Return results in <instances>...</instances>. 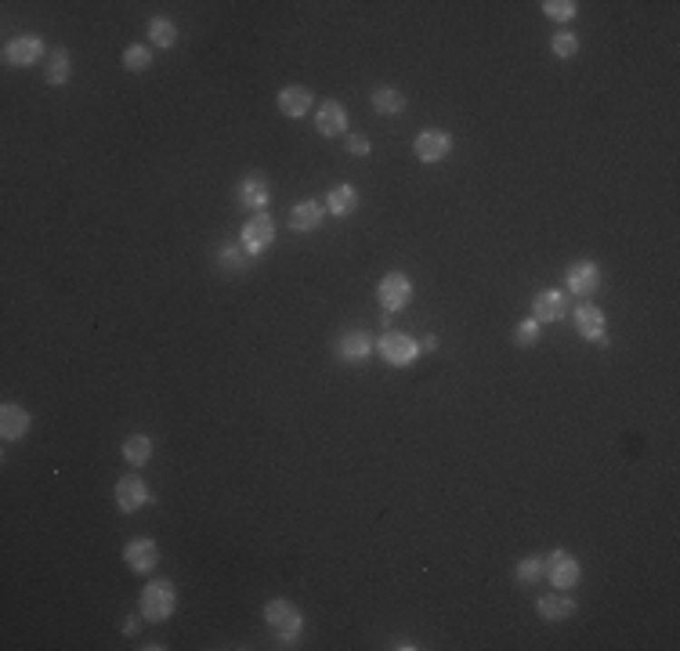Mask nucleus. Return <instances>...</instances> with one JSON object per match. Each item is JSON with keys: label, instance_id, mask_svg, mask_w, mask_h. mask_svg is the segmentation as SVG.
<instances>
[{"label": "nucleus", "instance_id": "1", "mask_svg": "<svg viewBox=\"0 0 680 651\" xmlns=\"http://www.w3.org/2000/svg\"><path fill=\"white\" fill-rule=\"evenodd\" d=\"M265 623H268V630L276 634V641H279L283 648H294L297 637H301V630H305L301 608H297L294 601H283V598H276V601L265 605Z\"/></svg>", "mask_w": 680, "mask_h": 651}, {"label": "nucleus", "instance_id": "2", "mask_svg": "<svg viewBox=\"0 0 680 651\" xmlns=\"http://www.w3.org/2000/svg\"><path fill=\"white\" fill-rule=\"evenodd\" d=\"M138 608H141V616H145L149 623H167V619L174 616V608H178V590H174V583H170V579L149 583V587L141 590V598H138Z\"/></svg>", "mask_w": 680, "mask_h": 651}, {"label": "nucleus", "instance_id": "3", "mask_svg": "<svg viewBox=\"0 0 680 651\" xmlns=\"http://www.w3.org/2000/svg\"><path fill=\"white\" fill-rule=\"evenodd\" d=\"M376 355H380L387 365L405 369V365H413L423 351H420V344H416L409 333H394V329H387V333L376 340Z\"/></svg>", "mask_w": 680, "mask_h": 651}, {"label": "nucleus", "instance_id": "4", "mask_svg": "<svg viewBox=\"0 0 680 651\" xmlns=\"http://www.w3.org/2000/svg\"><path fill=\"white\" fill-rule=\"evenodd\" d=\"M543 579L550 587H558V590H576L579 579H583V568H579V561L568 550H550L543 558Z\"/></svg>", "mask_w": 680, "mask_h": 651}, {"label": "nucleus", "instance_id": "5", "mask_svg": "<svg viewBox=\"0 0 680 651\" xmlns=\"http://www.w3.org/2000/svg\"><path fill=\"white\" fill-rule=\"evenodd\" d=\"M376 301L387 316L394 312H405L409 301H413V279L405 272H387L380 283H376Z\"/></svg>", "mask_w": 680, "mask_h": 651}, {"label": "nucleus", "instance_id": "6", "mask_svg": "<svg viewBox=\"0 0 680 651\" xmlns=\"http://www.w3.org/2000/svg\"><path fill=\"white\" fill-rule=\"evenodd\" d=\"M276 243V218L272 214H250V221L243 225V232H239V247L250 254V257H261L268 247Z\"/></svg>", "mask_w": 680, "mask_h": 651}, {"label": "nucleus", "instance_id": "7", "mask_svg": "<svg viewBox=\"0 0 680 651\" xmlns=\"http://www.w3.org/2000/svg\"><path fill=\"white\" fill-rule=\"evenodd\" d=\"M44 54H47V47H44V40H40L36 33H18V36H11V40L4 44V62H7L11 69H29V65H36Z\"/></svg>", "mask_w": 680, "mask_h": 651}, {"label": "nucleus", "instance_id": "8", "mask_svg": "<svg viewBox=\"0 0 680 651\" xmlns=\"http://www.w3.org/2000/svg\"><path fill=\"white\" fill-rule=\"evenodd\" d=\"M572 326H576V333H579L583 340H590V344H597V347H608V333H605L608 319H605V312H601L594 301H579V305H576Z\"/></svg>", "mask_w": 680, "mask_h": 651}, {"label": "nucleus", "instance_id": "9", "mask_svg": "<svg viewBox=\"0 0 680 651\" xmlns=\"http://www.w3.org/2000/svg\"><path fill=\"white\" fill-rule=\"evenodd\" d=\"M452 145H456V138H452L449 131H442V127H427V131L416 134L413 152H416L420 163H442V160H449Z\"/></svg>", "mask_w": 680, "mask_h": 651}, {"label": "nucleus", "instance_id": "10", "mask_svg": "<svg viewBox=\"0 0 680 651\" xmlns=\"http://www.w3.org/2000/svg\"><path fill=\"white\" fill-rule=\"evenodd\" d=\"M597 290H601V265L590 261V257L572 261L568 265V294L579 297V301H590Z\"/></svg>", "mask_w": 680, "mask_h": 651}, {"label": "nucleus", "instance_id": "11", "mask_svg": "<svg viewBox=\"0 0 680 651\" xmlns=\"http://www.w3.org/2000/svg\"><path fill=\"white\" fill-rule=\"evenodd\" d=\"M376 351V340L369 336V329H347L337 340V358L344 365H362L369 362V355Z\"/></svg>", "mask_w": 680, "mask_h": 651}, {"label": "nucleus", "instance_id": "12", "mask_svg": "<svg viewBox=\"0 0 680 651\" xmlns=\"http://www.w3.org/2000/svg\"><path fill=\"white\" fill-rule=\"evenodd\" d=\"M116 507L123 510V514H138L149 500H152V492H149V485H145V478L141 474H123L120 481H116Z\"/></svg>", "mask_w": 680, "mask_h": 651}, {"label": "nucleus", "instance_id": "13", "mask_svg": "<svg viewBox=\"0 0 680 651\" xmlns=\"http://www.w3.org/2000/svg\"><path fill=\"white\" fill-rule=\"evenodd\" d=\"M123 561H127V568H131L134 576H149V572L160 565V543L149 539V536H138V539H131V543L123 547Z\"/></svg>", "mask_w": 680, "mask_h": 651}, {"label": "nucleus", "instance_id": "14", "mask_svg": "<svg viewBox=\"0 0 680 651\" xmlns=\"http://www.w3.org/2000/svg\"><path fill=\"white\" fill-rule=\"evenodd\" d=\"M276 105H279L283 116H290V120H305V116L312 112V105H316V91L305 87V83H290V87L279 91Z\"/></svg>", "mask_w": 680, "mask_h": 651}, {"label": "nucleus", "instance_id": "15", "mask_svg": "<svg viewBox=\"0 0 680 651\" xmlns=\"http://www.w3.org/2000/svg\"><path fill=\"white\" fill-rule=\"evenodd\" d=\"M565 316H568V294H561V290H543V294L532 297V319L539 326L561 323Z\"/></svg>", "mask_w": 680, "mask_h": 651}, {"label": "nucleus", "instance_id": "16", "mask_svg": "<svg viewBox=\"0 0 680 651\" xmlns=\"http://www.w3.org/2000/svg\"><path fill=\"white\" fill-rule=\"evenodd\" d=\"M236 199H239V207H243V210H254V214H261V210L268 207V199H272L268 178H265V174H247V178L239 181V192H236Z\"/></svg>", "mask_w": 680, "mask_h": 651}, {"label": "nucleus", "instance_id": "17", "mask_svg": "<svg viewBox=\"0 0 680 651\" xmlns=\"http://www.w3.org/2000/svg\"><path fill=\"white\" fill-rule=\"evenodd\" d=\"M323 221H326V203H319V199H301V203H294V207H290V218H287V225H290L294 232H316Z\"/></svg>", "mask_w": 680, "mask_h": 651}, {"label": "nucleus", "instance_id": "18", "mask_svg": "<svg viewBox=\"0 0 680 651\" xmlns=\"http://www.w3.org/2000/svg\"><path fill=\"white\" fill-rule=\"evenodd\" d=\"M29 427H33V416L22 405H15V402L0 405V438L4 442H22L29 434Z\"/></svg>", "mask_w": 680, "mask_h": 651}, {"label": "nucleus", "instance_id": "19", "mask_svg": "<svg viewBox=\"0 0 680 651\" xmlns=\"http://www.w3.org/2000/svg\"><path fill=\"white\" fill-rule=\"evenodd\" d=\"M316 131L323 134V138H340V134H347V109L340 105V102H319V109H316Z\"/></svg>", "mask_w": 680, "mask_h": 651}, {"label": "nucleus", "instance_id": "20", "mask_svg": "<svg viewBox=\"0 0 680 651\" xmlns=\"http://www.w3.org/2000/svg\"><path fill=\"white\" fill-rule=\"evenodd\" d=\"M536 612L547 619V623H561V619H572L576 616V598L568 590H554V594H543L536 601Z\"/></svg>", "mask_w": 680, "mask_h": 651}, {"label": "nucleus", "instance_id": "21", "mask_svg": "<svg viewBox=\"0 0 680 651\" xmlns=\"http://www.w3.org/2000/svg\"><path fill=\"white\" fill-rule=\"evenodd\" d=\"M369 105L380 112V116H402L405 112V94L391 83H380L369 91Z\"/></svg>", "mask_w": 680, "mask_h": 651}, {"label": "nucleus", "instance_id": "22", "mask_svg": "<svg viewBox=\"0 0 680 651\" xmlns=\"http://www.w3.org/2000/svg\"><path fill=\"white\" fill-rule=\"evenodd\" d=\"M355 210H358V189L355 185H334L330 196H326V214L351 218Z\"/></svg>", "mask_w": 680, "mask_h": 651}, {"label": "nucleus", "instance_id": "23", "mask_svg": "<svg viewBox=\"0 0 680 651\" xmlns=\"http://www.w3.org/2000/svg\"><path fill=\"white\" fill-rule=\"evenodd\" d=\"M123 460H127L134 471H141V467L152 460V438H149V434H131V438H123Z\"/></svg>", "mask_w": 680, "mask_h": 651}, {"label": "nucleus", "instance_id": "24", "mask_svg": "<svg viewBox=\"0 0 680 651\" xmlns=\"http://www.w3.org/2000/svg\"><path fill=\"white\" fill-rule=\"evenodd\" d=\"M44 80H47L51 87H62V83H69V51H65V47H54V51L47 54V65H44Z\"/></svg>", "mask_w": 680, "mask_h": 651}, {"label": "nucleus", "instance_id": "25", "mask_svg": "<svg viewBox=\"0 0 680 651\" xmlns=\"http://www.w3.org/2000/svg\"><path fill=\"white\" fill-rule=\"evenodd\" d=\"M149 40H152V47H174L178 44V25L170 18H163V15H156L149 22Z\"/></svg>", "mask_w": 680, "mask_h": 651}, {"label": "nucleus", "instance_id": "26", "mask_svg": "<svg viewBox=\"0 0 680 651\" xmlns=\"http://www.w3.org/2000/svg\"><path fill=\"white\" fill-rule=\"evenodd\" d=\"M543 579V558H521L514 565V583L518 587H536Z\"/></svg>", "mask_w": 680, "mask_h": 651}, {"label": "nucleus", "instance_id": "27", "mask_svg": "<svg viewBox=\"0 0 680 651\" xmlns=\"http://www.w3.org/2000/svg\"><path fill=\"white\" fill-rule=\"evenodd\" d=\"M149 65H152V47L149 44H131L123 51V69L127 73H145Z\"/></svg>", "mask_w": 680, "mask_h": 651}, {"label": "nucleus", "instance_id": "28", "mask_svg": "<svg viewBox=\"0 0 680 651\" xmlns=\"http://www.w3.org/2000/svg\"><path fill=\"white\" fill-rule=\"evenodd\" d=\"M247 261H250V254H247L239 243H236V247L228 243V247H221V250H218V265H221V268H228V272H243V268H247Z\"/></svg>", "mask_w": 680, "mask_h": 651}, {"label": "nucleus", "instance_id": "29", "mask_svg": "<svg viewBox=\"0 0 680 651\" xmlns=\"http://www.w3.org/2000/svg\"><path fill=\"white\" fill-rule=\"evenodd\" d=\"M550 47H554L558 58H576L579 54V36L572 29H558L554 40H550Z\"/></svg>", "mask_w": 680, "mask_h": 651}, {"label": "nucleus", "instance_id": "30", "mask_svg": "<svg viewBox=\"0 0 680 651\" xmlns=\"http://www.w3.org/2000/svg\"><path fill=\"white\" fill-rule=\"evenodd\" d=\"M576 11H579L576 0H543V15L554 18V22H572Z\"/></svg>", "mask_w": 680, "mask_h": 651}, {"label": "nucleus", "instance_id": "31", "mask_svg": "<svg viewBox=\"0 0 680 651\" xmlns=\"http://www.w3.org/2000/svg\"><path fill=\"white\" fill-rule=\"evenodd\" d=\"M539 333H543V326L529 316L525 323L514 326V344H518V347H536V344H539Z\"/></svg>", "mask_w": 680, "mask_h": 651}, {"label": "nucleus", "instance_id": "32", "mask_svg": "<svg viewBox=\"0 0 680 651\" xmlns=\"http://www.w3.org/2000/svg\"><path fill=\"white\" fill-rule=\"evenodd\" d=\"M344 149H347L351 156H369V152H373V141H369L365 134H347Z\"/></svg>", "mask_w": 680, "mask_h": 651}, {"label": "nucleus", "instance_id": "33", "mask_svg": "<svg viewBox=\"0 0 680 651\" xmlns=\"http://www.w3.org/2000/svg\"><path fill=\"white\" fill-rule=\"evenodd\" d=\"M438 347V336H423V344H420V351H434Z\"/></svg>", "mask_w": 680, "mask_h": 651}, {"label": "nucleus", "instance_id": "34", "mask_svg": "<svg viewBox=\"0 0 680 651\" xmlns=\"http://www.w3.org/2000/svg\"><path fill=\"white\" fill-rule=\"evenodd\" d=\"M123 634L134 637V634H138V619H127V623H123Z\"/></svg>", "mask_w": 680, "mask_h": 651}, {"label": "nucleus", "instance_id": "35", "mask_svg": "<svg viewBox=\"0 0 680 651\" xmlns=\"http://www.w3.org/2000/svg\"><path fill=\"white\" fill-rule=\"evenodd\" d=\"M391 648H402V651H413V648H416V645H413V641H394V645H391Z\"/></svg>", "mask_w": 680, "mask_h": 651}]
</instances>
